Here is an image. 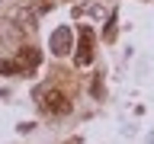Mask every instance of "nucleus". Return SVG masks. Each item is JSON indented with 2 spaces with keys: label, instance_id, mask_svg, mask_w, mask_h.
Segmentation results:
<instances>
[{
  "label": "nucleus",
  "instance_id": "1",
  "mask_svg": "<svg viewBox=\"0 0 154 144\" xmlns=\"http://www.w3.org/2000/svg\"><path fill=\"white\" fill-rule=\"evenodd\" d=\"M38 103L45 106L48 112H67V109H71V103H67L64 99V93H58V90H38Z\"/></svg>",
  "mask_w": 154,
  "mask_h": 144
},
{
  "label": "nucleus",
  "instance_id": "2",
  "mask_svg": "<svg viewBox=\"0 0 154 144\" xmlns=\"http://www.w3.org/2000/svg\"><path fill=\"white\" fill-rule=\"evenodd\" d=\"M90 38H93V32L84 26V29H80V48H77V55H74L77 67H87L90 61H93V48H90Z\"/></svg>",
  "mask_w": 154,
  "mask_h": 144
},
{
  "label": "nucleus",
  "instance_id": "3",
  "mask_svg": "<svg viewBox=\"0 0 154 144\" xmlns=\"http://www.w3.org/2000/svg\"><path fill=\"white\" fill-rule=\"evenodd\" d=\"M51 51H55L58 58H61V55H67V51H71V29L58 26L55 32H51Z\"/></svg>",
  "mask_w": 154,
  "mask_h": 144
},
{
  "label": "nucleus",
  "instance_id": "4",
  "mask_svg": "<svg viewBox=\"0 0 154 144\" xmlns=\"http://www.w3.org/2000/svg\"><path fill=\"white\" fill-rule=\"evenodd\" d=\"M38 61H42V55L29 45V48H23V51H19V61H16V64H19V70H35Z\"/></svg>",
  "mask_w": 154,
  "mask_h": 144
},
{
  "label": "nucleus",
  "instance_id": "5",
  "mask_svg": "<svg viewBox=\"0 0 154 144\" xmlns=\"http://www.w3.org/2000/svg\"><path fill=\"white\" fill-rule=\"evenodd\" d=\"M0 74H19V64H13V61H0Z\"/></svg>",
  "mask_w": 154,
  "mask_h": 144
}]
</instances>
